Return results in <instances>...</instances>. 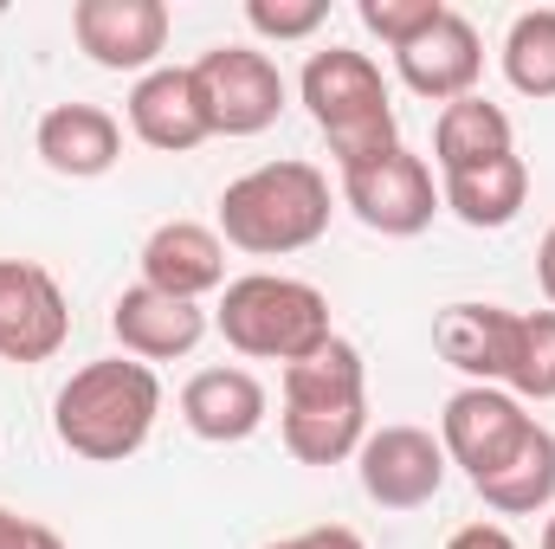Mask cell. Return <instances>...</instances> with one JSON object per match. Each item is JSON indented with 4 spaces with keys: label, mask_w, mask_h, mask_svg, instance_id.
Listing matches in <instances>:
<instances>
[{
    "label": "cell",
    "mask_w": 555,
    "mask_h": 549,
    "mask_svg": "<svg viewBox=\"0 0 555 549\" xmlns=\"http://www.w3.org/2000/svg\"><path fill=\"white\" fill-rule=\"evenodd\" d=\"M162 413V382L149 362H130V356H111V362H85L59 401H52V433L65 452L91 459V465H117L142 452L149 426Z\"/></svg>",
    "instance_id": "6da1fadb"
},
{
    "label": "cell",
    "mask_w": 555,
    "mask_h": 549,
    "mask_svg": "<svg viewBox=\"0 0 555 549\" xmlns=\"http://www.w3.org/2000/svg\"><path fill=\"white\" fill-rule=\"evenodd\" d=\"M369 439V382L356 343L330 336L284 369V452L297 465H343Z\"/></svg>",
    "instance_id": "7a4b0ae2"
},
{
    "label": "cell",
    "mask_w": 555,
    "mask_h": 549,
    "mask_svg": "<svg viewBox=\"0 0 555 549\" xmlns=\"http://www.w3.org/2000/svg\"><path fill=\"white\" fill-rule=\"evenodd\" d=\"M220 233L253 259H284L317 246L330 233V175L310 162H266L240 175L220 194Z\"/></svg>",
    "instance_id": "3957f363"
},
{
    "label": "cell",
    "mask_w": 555,
    "mask_h": 549,
    "mask_svg": "<svg viewBox=\"0 0 555 549\" xmlns=\"http://www.w3.org/2000/svg\"><path fill=\"white\" fill-rule=\"evenodd\" d=\"M297 91H304L317 130L330 142L336 168H356V162H375V155L401 149V124H395V104H388V78H382V65L369 52H349V46L310 52Z\"/></svg>",
    "instance_id": "277c9868"
},
{
    "label": "cell",
    "mask_w": 555,
    "mask_h": 549,
    "mask_svg": "<svg viewBox=\"0 0 555 549\" xmlns=\"http://www.w3.org/2000/svg\"><path fill=\"white\" fill-rule=\"evenodd\" d=\"M220 336L240 349V356H259V362H304L317 356L336 330H330V297L304 278L284 272H246L227 284L220 297Z\"/></svg>",
    "instance_id": "5b68a950"
},
{
    "label": "cell",
    "mask_w": 555,
    "mask_h": 549,
    "mask_svg": "<svg viewBox=\"0 0 555 549\" xmlns=\"http://www.w3.org/2000/svg\"><path fill=\"white\" fill-rule=\"evenodd\" d=\"M188 72L201 85L214 137H259V130H272L278 111H284V72L272 65V52H259V46H214Z\"/></svg>",
    "instance_id": "8992f818"
},
{
    "label": "cell",
    "mask_w": 555,
    "mask_h": 549,
    "mask_svg": "<svg viewBox=\"0 0 555 549\" xmlns=\"http://www.w3.org/2000/svg\"><path fill=\"white\" fill-rule=\"evenodd\" d=\"M343 201H349L356 220H362L369 233H382V240H414V233L433 227V214L446 207L439 188H433V168L420 162L408 142L388 149V155H375V162L343 168Z\"/></svg>",
    "instance_id": "52a82bcc"
},
{
    "label": "cell",
    "mask_w": 555,
    "mask_h": 549,
    "mask_svg": "<svg viewBox=\"0 0 555 549\" xmlns=\"http://www.w3.org/2000/svg\"><path fill=\"white\" fill-rule=\"evenodd\" d=\"M72 336L59 278L33 259H0V362H52Z\"/></svg>",
    "instance_id": "ba28073f"
},
{
    "label": "cell",
    "mask_w": 555,
    "mask_h": 549,
    "mask_svg": "<svg viewBox=\"0 0 555 549\" xmlns=\"http://www.w3.org/2000/svg\"><path fill=\"white\" fill-rule=\"evenodd\" d=\"M362 491L382 511H420L446 485V446L426 426H382L362 439Z\"/></svg>",
    "instance_id": "9c48e42d"
},
{
    "label": "cell",
    "mask_w": 555,
    "mask_h": 549,
    "mask_svg": "<svg viewBox=\"0 0 555 549\" xmlns=\"http://www.w3.org/2000/svg\"><path fill=\"white\" fill-rule=\"evenodd\" d=\"M530 420L537 413H524V401L511 395V388H459L446 413H439V446H446V459L452 465H465V478H478V472H491L524 433H530Z\"/></svg>",
    "instance_id": "30bf717a"
},
{
    "label": "cell",
    "mask_w": 555,
    "mask_h": 549,
    "mask_svg": "<svg viewBox=\"0 0 555 549\" xmlns=\"http://www.w3.org/2000/svg\"><path fill=\"white\" fill-rule=\"evenodd\" d=\"M72 33L104 72H155L168 46V7L162 0H78Z\"/></svg>",
    "instance_id": "8fae6325"
},
{
    "label": "cell",
    "mask_w": 555,
    "mask_h": 549,
    "mask_svg": "<svg viewBox=\"0 0 555 549\" xmlns=\"http://www.w3.org/2000/svg\"><path fill=\"white\" fill-rule=\"evenodd\" d=\"M395 65H401V78H408V91L414 98H433V104H459V98H472V85H478V72H485V46H478V26L465 20V13H439L426 33H420L414 46H401L395 52Z\"/></svg>",
    "instance_id": "7c38bea8"
},
{
    "label": "cell",
    "mask_w": 555,
    "mask_h": 549,
    "mask_svg": "<svg viewBox=\"0 0 555 549\" xmlns=\"http://www.w3.org/2000/svg\"><path fill=\"white\" fill-rule=\"evenodd\" d=\"M130 130L149 149H162V155H188V149H201V142L214 137L207 104H201V85H194L188 65L142 72L137 91H130Z\"/></svg>",
    "instance_id": "4fadbf2b"
},
{
    "label": "cell",
    "mask_w": 555,
    "mask_h": 549,
    "mask_svg": "<svg viewBox=\"0 0 555 549\" xmlns=\"http://www.w3.org/2000/svg\"><path fill=\"white\" fill-rule=\"evenodd\" d=\"M142 284L162 291V297H188L201 304L207 291L227 284V240L201 220H168L149 233L142 246Z\"/></svg>",
    "instance_id": "5bb4252c"
},
{
    "label": "cell",
    "mask_w": 555,
    "mask_h": 549,
    "mask_svg": "<svg viewBox=\"0 0 555 549\" xmlns=\"http://www.w3.org/2000/svg\"><path fill=\"white\" fill-rule=\"evenodd\" d=\"M111 330H117L124 356H137V362H175V356H188L207 336V310L188 304V297H162L149 284H130L111 304Z\"/></svg>",
    "instance_id": "9a60e30c"
},
{
    "label": "cell",
    "mask_w": 555,
    "mask_h": 549,
    "mask_svg": "<svg viewBox=\"0 0 555 549\" xmlns=\"http://www.w3.org/2000/svg\"><path fill=\"white\" fill-rule=\"evenodd\" d=\"M181 420L214 446H240L266 426V382L253 369H201L181 388Z\"/></svg>",
    "instance_id": "2e32d148"
},
{
    "label": "cell",
    "mask_w": 555,
    "mask_h": 549,
    "mask_svg": "<svg viewBox=\"0 0 555 549\" xmlns=\"http://www.w3.org/2000/svg\"><path fill=\"white\" fill-rule=\"evenodd\" d=\"M39 162L52 175H72V181H91V175H111L117 155H124V130L111 111L98 104H52L39 117Z\"/></svg>",
    "instance_id": "e0dca14e"
},
{
    "label": "cell",
    "mask_w": 555,
    "mask_h": 549,
    "mask_svg": "<svg viewBox=\"0 0 555 549\" xmlns=\"http://www.w3.org/2000/svg\"><path fill=\"white\" fill-rule=\"evenodd\" d=\"M472 491H478L491 511H504V518L550 511L555 505V433L543 426V420H530V433H524L491 472H478Z\"/></svg>",
    "instance_id": "ac0fdd59"
},
{
    "label": "cell",
    "mask_w": 555,
    "mask_h": 549,
    "mask_svg": "<svg viewBox=\"0 0 555 549\" xmlns=\"http://www.w3.org/2000/svg\"><path fill=\"white\" fill-rule=\"evenodd\" d=\"M504 336H511V310L504 304H446L439 323H433V349L459 375H472L478 388L504 382Z\"/></svg>",
    "instance_id": "d6986e66"
},
{
    "label": "cell",
    "mask_w": 555,
    "mask_h": 549,
    "mask_svg": "<svg viewBox=\"0 0 555 549\" xmlns=\"http://www.w3.org/2000/svg\"><path fill=\"white\" fill-rule=\"evenodd\" d=\"M439 201H446L465 227L498 233V227H511V220L524 214V201H530V168H524V155H498V162L459 168V175H446Z\"/></svg>",
    "instance_id": "ffe728a7"
},
{
    "label": "cell",
    "mask_w": 555,
    "mask_h": 549,
    "mask_svg": "<svg viewBox=\"0 0 555 549\" xmlns=\"http://www.w3.org/2000/svg\"><path fill=\"white\" fill-rule=\"evenodd\" d=\"M498 155H517V142H511V117L491 98L472 91V98H459V104L439 111V124H433V162L446 175L478 168V162H498Z\"/></svg>",
    "instance_id": "44dd1931"
},
{
    "label": "cell",
    "mask_w": 555,
    "mask_h": 549,
    "mask_svg": "<svg viewBox=\"0 0 555 549\" xmlns=\"http://www.w3.org/2000/svg\"><path fill=\"white\" fill-rule=\"evenodd\" d=\"M504 388L517 401H555V310H511Z\"/></svg>",
    "instance_id": "7402d4cb"
},
{
    "label": "cell",
    "mask_w": 555,
    "mask_h": 549,
    "mask_svg": "<svg viewBox=\"0 0 555 549\" xmlns=\"http://www.w3.org/2000/svg\"><path fill=\"white\" fill-rule=\"evenodd\" d=\"M504 78L524 98H555V7H530L504 33Z\"/></svg>",
    "instance_id": "603a6c76"
},
{
    "label": "cell",
    "mask_w": 555,
    "mask_h": 549,
    "mask_svg": "<svg viewBox=\"0 0 555 549\" xmlns=\"http://www.w3.org/2000/svg\"><path fill=\"white\" fill-rule=\"evenodd\" d=\"M356 13H362V26H369L382 46H395V52H401V46H414V39L439 20V13H446V7H439V0H362Z\"/></svg>",
    "instance_id": "cb8c5ba5"
},
{
    "label": "cell",
    "mask_w": 555,
    "mask_h": 549,
    "mask_svg": "<svg viewBox=\"0 0 555 549\" xmlns=\"http://www.w3.org/2000/svg\"><path fill=\"white\" fill-rule=\"evenodd\" d=\"M246 20H253V33L259 39H310L323 20H330V0H253L246 7Z\"/></svg>",
    "instance_id": "d4e9b609"
},
{
    "label": "cell",
    "mask_w": 555,
    "mask_h": 549,
    "mask_svg": "<svg viewBox=\"0 0 555 549\" xmlns=\"http://www.w3.org/2000/svg\"><path fill=\"white\" fill-rule=\"evenodd\" d=\"M0 549H65V537L46 531V524H33V518L0 511Z\"/></svg>",
    "instance_id": "484cf974"
},
{
    "label": "cell",
    "mask_w": 555,
    "mask_h": 549,
    "mask_svg": "<svg viewBox=\"0 0 555 549\" xmlns=\"http://www.w3.org/2000/svg\"><path fill=\"white\" fill-rule=\"evenodd\" d=\"M266 549H369L349 524H317V531H297V537H278Z\"/></svg>",
    "instance_id": "4316f807"
},
{
    "label": "cell",
    "mask_w": 555,
    "mask_h": 549,
    "mask_svg": "<svg viewBox=\"0 0 555 549\" xmlns=\"http://www.w3.org/2000/svg\"><path fill=\"white\" fill-rule=\"evenodd\" d=\"M446 549H517V537L504 524H465V531H452Z\"/></svg>",
    "instance_id": "83f0119b"
},
{
    "label": "cell",
    "mask_w": 555,
    "mask_h": 549,
    "mask_svg": "<svg viewBox=\"0 0 555 549\" xmlns=\"http://www.w3.org/2000/svg\"><path fill=\"white\" fill-rule=\"evenodd\" d=\"M537 278H543V297L555 304V227L543 233V246H537Z\"/></svg>",
    "instance_id": "f1b7e54d"
},
{
    "label": "cell",
    "mask_w": 555,
    "mask_h": 549,
    "mask_svg": "<svg viewBox=\"0 0 555 549\" xmlns=\"http://www.w3.org/2000/svg\"><path fill=\"white\" fill-rule=\"evenodd\" d=\"M543 549H555V518H550V524H543Z\"/></svg>",
    "instance_id": "f546056e"
}]
</instances>
